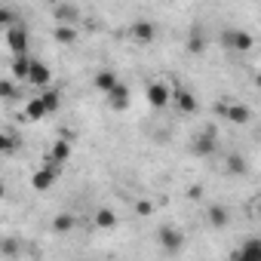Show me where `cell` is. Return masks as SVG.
I'll list each match as a JSON object with an SVG mask.
<instances>
[{"label":"cell","mask_w":261,"mask_h":261,"mask_svg":"<svg viewBox=\"0 0 261 261\" xmlns=\"http://www.w3.org/2000/svg\"><path fill=\"white\" fill-rule=\"evenodd\" d=\"M4 40H7V49L13 53V59L28 56V49H31V34H28L25 25H16V28L4 31Z\"/></svg>","instance_id":"1"},{"label":"cell","mask_w":261,"mask_h":261,"mask_svg":"<svg viewBox=\"0 0 261 261\" xmlns=\"http://www.w3.org/2000/svg\"><path fill=\"white\" fill-rule=\"evenodd\" d=\"M157 243H160V249H163L166 255H178V252L185 249V233H181V227H175V224H163V227L157 230Z\"/></svg>","instance_id":"2"},{"label":"cell","mask_w":261,"mask_h":261,"mask_svg":"<svg viewBox=\"0 0 261 261\" xmlns=\"http://www.w3.org/2000/svg\"><path fill=\"white\" fill-rule=\"evenodd\" d=\"M221 46H224V49H230V53H249V49L255 46V40H252V34H249V31L227 28V31H221Z\"/></svg>","instance_id":"3"},{"label":"cell","mask_w":261,"mask_h":261,"mask_svg":"<svg viewBox=\"0 0 261 261\" xmlns=\"http://www.w3.org/2000/svg\"><path fill=\"white\" fill-rule=\"evenodd\" d=\"M215 148H218V133H215L212 126L203 129L200 136H194V142H191V154L194 157H212Z\"/></svg>","instance_id":"4"},{"label":"cell","mask_w":261,"mask_h":261,"mask_svg":"<svg viewBox=\"0 0 261 261\" xmlns=\"http://www.w3.org/2000/svg\"><path fill=\"white\" fill-rule=\"evenodd\" d=\"M56 178H59V166L46 160V163L31 175V188H34V191H49V188L56 185Z\"/></svg>","instance_id":"5"},{"label":"cell","mask_w":261,"mask_h":261,"mask_svg":"<svg viewBox=\"0 0 261 261\" xmlns=\"http://www.w3.org/2000/svg\"><path fill=\"white\" fill-rule=\"evenodd\" d=\"M172 105H175L181 114H197V108H200L197 95H194L191 89H185V86H175V89H172Z\"/></svg>","instance_id":"6"},{"label":"cell","mask_w":261,"mask_h":261,"mask_svg":"<svg viewBox=\"0 0 261 261\" xmlns=\"http://www.w3.org/2000/svg\"><path fill=\"white\" fill-rule=\"evenodd\" d=\"M145 95H148V105H151V108H157V111H160V108H166V105L172 101V89H169L166 83H151V86L145 89Z\"/></svg>","instance_id":"7"},{"label":"cell","mask_w":261,"mask_h":261,"mask_svg":"<svg viewBox=\"0 0 261 261\" xmlns=\"http://www.w3.org/2000/svg\"><path fill=\"white\" fill-rule=\"evenodd\" d=\"M53 16H56L59 25H71V28H77V22H80V10L74 4H56L53 7Z\"/></svg>","instance_id":"8"},{"label":"cell","mask_w":261,"mask_h":261,"mask_svg":"<svg viewBox=\"0 0 261 261\" xmlns=\"http://www.w3.org/2000/svg\"><path fill=\"white\" fill-rule=\"evenodd\" d=\"M71 154H74V145H71L68 139H59V142H53V148H49L46 160H49V163H56V166H62V163H68V160H71Z\"/></svg>","instance_id":"9"},{"label":"cell","mask_w":261,"mask_h":261,"mask_svg":"<svg viewBox=\"0 0 261 261\" xmlns=\"http://www.w3.org/2000/svg\"><path fill=\"white\" fill-rule=\"evenodd\" d=\"M49 80H53V71H49V68H46L43 62H37V59H34V65H31V77H28V83L46 92V89H49Z\"/></svg>","instance_id":"10"},{"label":"cell","mask_w":261,"mask_h":261,"mask_svg":"<svg viewBox=\"0 0 261 261\" xmlns=\"http://www.w3.org/2000/svg\"><path fill=\"white\" fill-rule=\"evenodd\" d=\"M206 221H209V227H215V230L227 227V224H230V212H227V206L212 203V206L206 209Z\"/></svg>","instance_id":"11"},{"label":"cell","mask_w":261,"mask_h":261,"mask_svg":"<svg viewBox=\"0 0 261 261\" xmlns=\"http://www.w3.org/2000/svg\"><path fill=\"white\" fill-rule=\"evenodd\" d=\"M218 111H221L230 123H237V126H243V123H249V120H252V111H249L246 105H224V108L218 105Z\"/></svg>","instance_id":"12"},{"label":"cell","mask_w":261,"mask_h":261,"mask_svg":"<svg viewBox=\"0 0 261 261\" xmlns=\"http://www.w3.org/2000/svg\"><path fill=\"white\" fill-rule=\"evenodd\" d=\"M108 105H111L114 111H123V108H129V86H126V83H117V86L108 92Z\"/></svg>","instance_id":"13"},{"label":"cell","mask_w":261,"mask_h":261,"mask_svg":"<svg viewBox=\"0 0 261 261\" xmlns=\"http://www.w3.org/2000/svg\"><path fill=\"white\" fill-rule=\"evenodd\" d=\"M92 83H95V89H98V92H105V95H108V92H111L120 80H117V74H114L111 68H101V71L92 77Z\"/></svg>","instance_id":"14"},{"label":"cell","mask_w":261,"mask_h":261,"mask_svg":"<svg viewBox=\"0 0 261 261\" xmlns=\"http://www.w3.org/2000/svg\"><path fill=\"white\" fill-rule=\"evenodd\" d=\"M133 37H136L139 43H151V40L157 37V28H154L151 22L139 19V22H133Z\"/></svg>","instance_id":"15"},{"label":"cell","mask_w":261,"mask_h":261,"mask_svg":"<svg viewBox=\"0 0 261 261\" xmlns=\"http://www.w3.org/2000/svg\"><path fill=\"white\" fill-rule=\"evenodd\" d=\"M240 255H243V261H261V237H249V240H243Z\"/></svg>","instance_id":"16"},{"label":"cell","mask_w":261,"mask_h":261,"mask_svg":"<svg viewBox=\"0 0 261 261\" xmlns=\"http://www.w3.org/2000/svg\"><path fill=\"white\" fill-rule=\"evenodd\" d=\"M188 53H194V56L206 53V34H203V28H200V25H194V28H191V34H188Z\"/></svg>","instance_id":"17"},{"label":"cell","mask_w":261,"mask_h":261,"mask_svg":"<svg viewBox=\"0 0 261 261\" xmlns=\"http://www.w3.org/2000/svg\"><path fill=\"white\" fill-rule=\"evenodd\" d=\"M31 65H34V59H31V56H19V59H13L10 71H13V77L28 80V77H31Z\"/></svg>","instance_id":"18"},{"label":"cell","mask_w":261,"mask_h":261,"mask_svg":"<svg viewBox=\"0 0 261 261\" xmlns=\"http://www.w3.org/2000/svg\"><path fill=\"white\" fill-rule=\"evenodd\" d=\"M43 117H49V111H46V105H43L40 95H37V98H31V101L25 105V120H34V123H37V120H43Z\"/></svg>","instance_id":"19"},{"label":"cell","mask_w":261,"mask_h":261,"mask_svg":"<svg viewBox=\"0 0 261 261\" xmlns=\"http://www.w3.org/2000/svg\"><path fill=\"white\" fill-rule=\"evenodd\" d=\"M224 166H227V172H230V175H237V178L249 172V163H246V157H240V154H227Z\"/></svg>","instance_id":"20"},{"label":"cell","mask_w":261,"mask_h":261,"mask_svg":"<svg viewBox=\"0 0 261 261\" xmlns=\"http://www.w3.org/2000/svg\"><path fill=\"white\" fill-rule=\"evenodd\" d=\"M74 224H77V218H74L71 212H59V215L53 218V227H56L59 233H68V230H74Z\"/></svg>","instance_id":"21"},{"label":"cell","mask_w":261,"mask_h":261,"mask_svg":"<svg viewBox=\"0 0 261 261\" xmlns=\"http://www.w3.org/2000/svg\"><path fill=\"white\" fill-rule=\"evenodd\" d=\"M95 224H98L101 230H114V227H117V215H114L111 209H98V212H95Z\"/></svg>","instance_id":"22"},{"label":"cell","mask_w":261,"mask_h":261,"mask_svg":"<svg viewBox=\"0 0 261 261\" xmlns=\"http://www.w3.org/2000/svg\"><path fill=\"white\" fill-rule=\"evenodd\" d=\"M40 101L46 105V111H49V114H56V111H59V105H62V95H59L56 89H46V92H40Z\"/></svg>","instance_id":"23"},{"label":"cell","mask_w":261,"mask_h":261,"mask_svg":"<svg viewBox=\"0 0 261 261\" xmlns=\"http://www.w3.org/2000/svg\"><path fill=\"white\" fill-rule=\"evenodd\" d=\"M56 40H59V43H74V40H77V28H71V25H56Z\"/></svg>","instance_id":"24"},{"label":"cell","mask_w":261,"mask_h":261,"mask_svg":"<svg viewBox=\"0 0 261 261\" xmlns=\"http://www.w3.org/2000/svg\"><path fill=\"white\" fill-rule=\"evenodd\" d=\"M0 25H4V28L10 31V28H16V25H22V22L16 19V13H13L10 7H0Z\"/></svg>","instance_id":"25"},{"label":"cell","mask_w":261,"mask_h":261,"mask_svg":"<svg viewBox=\"0 0 261 261\" xmlns=\"http://www.w3.org/2000/svg\"><path fill=\"white\" fill-rule=\"evenodd\" d=\"M0 98H7V101H13V98H16V86H13V80H10V77L0 80Z\"/></svg>","instance_id":"26"},{"label":"cell","mask_w":261,"mask_h":261,"mask_svg":"<svg viewBox=\"0 0 261 261\" xmlns=\"http://www.w3.org/2000/svg\"><path fill=\"white\" fill-rule=\"evenodd\" d=\"M0 151H4V154H13V151H16V139H13L10 133L0 136Z\"/></svg>","instance_id":"27"},{"label":"cell","mask_w":261,"mask_h":261,"mask_svg":"<svg viewBox=\"0 0 261 261\" xmlns=\"http://www.w3.org/2000/svg\"><path fill=\"white\" fill-rule=\"evenodd\" d=\"M136 212H139V215H151V212H154V206H151L148 200H139V203H136Z\"/></svg>","instance_id":"28"},{"label":"cell","mask_w":261,"mask_h":261,"mask_svg":"<svg viewBox=\"0 0 261 261\" xmlns=\"http://www.w3.org/2000/svg\"><path fill=\"white\" fill-rule=\"evenodd\" d=\"M200 197H203V188L200 185H191L188 188V200H200Z\"/></svg>","instance_id":"29"},{"label":"cell","mask_w":261,"mask_h":261,"mask_svg":"<svg viewBox=\"0 0 261 261\" xmlns=\"http://www.w3.org/2000/svg\"><path fill=\"white\" fill-rule=\"evenodd\" d=\"M16 249H19V246H16V240H10V237H7V240H4V252H7V255H16Z\"/></svg>","instance_id":"30"},{"label":"cell","mask_w":261,"mask_h":261,"mask_svg":"<svg viewBox=\"0 0 261 261\" xmlns=\"http://www.w3.org/2000/svg\"><path fill=\"white\" fill-rule=\"evenodd\" d=\"M230 261H243V255H240V249H237V252H230Z\"/></svg>","instance_id":"31"},{"label":"cell","mask_w":261,"mask_h":261,"mask_svg":"<svg viewBox=\"0 0 261 261\" xmlns=\"http://www.w3.org/2000/svg\"><path fill=\"white\" fill-rule=\"evenodd\" d=\"M255 83H258V86H261V74H258V77H255Z\"/></svg>","instance_id":"32"},{"label":"cell","mask_w":261,"mask_h":261,"mask_svg":"<svg viewBox=\"0 0 261 261\" xmlns=\"http://www.w3.org/2000/svg\"><path fill=\"white\" fill-rule=\"evenodd\" d=\"M258 218H261V200H258Z\"/></svg>","instance_id":"33"}]
</instances>
